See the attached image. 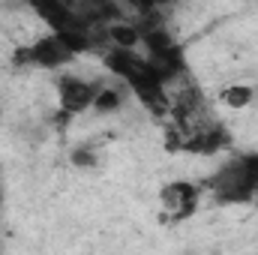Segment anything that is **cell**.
I'll return each instance as SVG.
<instances>
[{
    "label": "cell",
    "instance_id": "6da1fadb",
    "mask_svg": "<svg viewBox=\"0 0 258 255\" xmlns=\"http://www.w3.org/2000/svg\"><path fill=\"white\" fill-rule=\"evenodd\" d=\"M204 189L210 192L213 201L222 204V207H252L255 180H252L243 156H234V159H228L225 165H219L204 180Z\"/></svg>",
    "mask_w": 258,
    "mask_h": 255
},
{
    "label": "cell",
    "instance_id": "7a4b0ae2",
    "mask_svg": "<svg viewBox=\"0 0 258 255\" xmlns=\"http://www.w3.org/2000/svg\"><path fill=\"white\" fill-rule=\"evenodd\" d=\"M78 54L66 45L60 33H42L12 51V66H27V69H42V72H57L75 60Z\"/></svg>",
    "mask_w": 258,
    "mask_h": 255
},
{
    "label": "cell",
    "instance_id": "3957f363",
    "mask_svg": "<svg viewBox=\"0 0 258 255\" xmlns=\"http://www.w3.org/2000/svg\"><path fill=\"white\" fill-rule=\"evenodd\" d=\"M231 144V132L222 126L219 120L201 117L192 126H183V141H180V153L189 156H216Z\"/></svg>",
    "mask_w": 258,
    "mask_h": 255
},
{
    "label": "cell",
    "instance_id": "277c9868",
    "mask_svg": "<svg viewBox=\"0 0 258 255\" xmlns=\"http://www.w3.org/2000/svg\"><path fill=\"white\" fill-rule=\"evenodd\" d=\"M99 84L102 81H96V78H84V75H75V72H63L57 78V84H54V90H57V108H63L66 114H72V117L90 111Z\"/></svg>",
    "mask_w": 258,
    "mask_h": 255
},
{
    "label": "cell",
    "instance_id": "5b68a950",
    "mask_svg": "<svg viewBox=\"0 0 258 255\" xmlns=\"http://www.w3.org/2000/svg\"><path fill=\"white\" fill-rule=\"evenodd\" d=\"M159 207L171 222H183L201 207V186L192 180H171L159 189Z\"/></svg>",
    "mask_w": 258,
    "mask_h": 255
},
{
    "label": "cell",
    "instance_id": "8992f818",
    "mask_svg": "<svg viewBox=\"0 0 258 255\" xmlns=\"http://www.w3.org/2000/svg\"><path fill=\"white\" fill-rule=\"evenodd\" d=\"M27 6L33 9V15L51 30V33H72V30H84L87 24L75 15V9L63 0H27Z\"/></svg>",
    "mask_w": 258,
    "mask_h": 255
},
{
    "label": "cell",
    "instance_id": "52a82bcc",
    "mask_svg": "<svg viewBox=\"0 0 258 255\" xmlns=\"http://www.w3.org/2000/svg\"><path fill=\"white\" fill-rule=\"evenodd\" d=\"M126 84L123 81H117V84H99V90H96V99H93V108L90 111H96V114H114V111H120L123 105H126Z\"/></svg>",
    "mask_w": 258,
    "mask_h": 255
},
{
    "label": "cell",
    "instance_id": "ba28073f",
    "mask_svg": "<svg viewBox=\"0 0 258 255\" xmlns=\"http://www.w3.org/2000/svg\"><path fill=\"white\" fill-rule=\"evenodd\" d=\"M219 102L231 111H243L249 108L252 102H258V87L249 81H234V84H225L219 90Z\"/></svg>",
    "mask_w": 258,
    "mask_h": 255
},
{
    "label": "cell",
    "instance_id": "9c48e42d",
    "mask_svg": "<svg viewBox=\"0 0 258 255\" xmlns=\"http://www.w3.org/2000/svg\"><path fill=\"white\" fill-rule=\"evenodd\" d=\"M108 45H117V48H138L141 45V30L135 21L120 18V21H111L105 24V48Z\"/></svg>",
    "mask_w": 258,
    "mask_h": 255
},
{
    "label": "cell",
    "instance_id": "30bf717a",
    "mask_svg": "<svg viewBox=\"0 0 258 255\" xmlns=\"http://www.w3.org/2000/svg\"><path fill=\"white\" fill-rule=\"evenodd\" d=\"M243 162H246V168H249V174H252V180H255V198H252V207L258 210V150L243 153Z\"/></svg>",
    "mask_w": 258,
    "mask_h": 255
},
{
    "label": "cell",
    "instance_id": "8fae6325",
    "mask_svg": "<svg viewBox=\"0 0 258 255\" xmlns=\"http://www.w3.org/2000/svg\"><path fill=\"white\" fill-rule=\"evenodd\" d=\"M72 162H75V165L90 168V165H96V153H93V150H87V147H78V150H72Z\"/></svg>",
    "mask_w": 258,
    "mask_h": 255
},
{
    "label": "cell",
    "instance_id": "7c38bea8",
    "mask_svg": "<svg viewBox=\"0 0 258 255\" xmlns=\"http://www.w3.org/2000/svg\"><path fill=\"white\" fill-rule=\"evenodd\" d=\"M174 3H177V0H153L156 9H165V6H174Z\"/></svg>",
    "mask_w": 258,
    "mask_h": 255
}]
</instances>
